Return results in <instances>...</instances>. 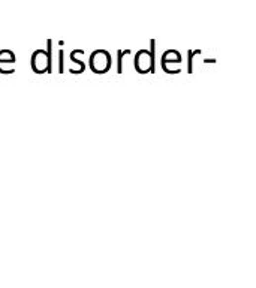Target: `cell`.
<instances>
[{
    "label": "cell",
    "mask_w": 256,
    "mask_h": 288,
    "mask_svg": "<svg viewBox=\"0 0 256 288\" xmlns=\"http://www.w3.org/2000/svg\"><path fill=\"white\" fill-rule=\"evenodd\" d=\"M63 57H65V53H63V50H60V65H59V72H63Z\"/></svg>",
    "instance_id": "cell-3"
},
{
    "label": "cell",
    "mask_w": 256,
    "mask_h": 288,
    "mask_svg": "<svg viewBox=\"0 0 256 288\" xmlns=\"http://www.w3.org/2000/svg\"><path fill=\"white\" fill-rule=\"evenodd\" d=\"M32 68L35 72L42 74L43 71L51 72V66H49V59H48V53L38 50L33 56H32Z\"/></svg>",
    "instance_id": "cell-1"
},
{
    "label": "cell",
    "mask_w": 256,
    "mask_h": 288,
    "mask_svg": "<svg viewBox=\"0 0 256 288\" xmlns=\"http://www.w3.org/2000/svg\"><path fill=\"white\" fill-rule=\"evenodd\" d=\"M5 65H11V66L15 65V56H14V53L6 51V50L0 53V72H2V74L5 71Z\"/></svg>",
    "instance_id": "cell-2"
}]
</instances>
